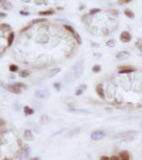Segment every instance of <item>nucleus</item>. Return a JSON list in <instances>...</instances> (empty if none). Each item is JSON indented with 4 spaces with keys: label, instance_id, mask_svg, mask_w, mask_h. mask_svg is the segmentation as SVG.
Segmentation results:
<instances>
[{
    "label": "nucleus",
    "instance_id": "nucleus-31",
    "mask_svg": "<svg viewBox=\"0 0 142 160\" xmlns=\"http://www.w3.org/2000/svg\"><path fill=\"white\" fill-rule=\"evenodd\" d=\"M109 158H111V156H107V155H103V156H100V159H99V160H109Z\"/></svg>",
    "mask_w": 142,
    "mask_h": 160
},
{
    "label": "nucleus",
    "instance_id": "nucleus-16",
    "mask_svg": "<svg viewBox=\"0 0 142 160\" xmlns=\"http://www.w3.org/2000/svg\"><path fill=\"white\" fill-rule=\"evenodd\" d=\"M46 23V19L45 17H38V19H34L33 21L30 23V25H36V24H43Z\"/></svg>",
    "mask_w": 142,
    "mask_h": 160
},
{
    "label": "nucleus",
    "instance_id": "nucleus-32",
    "mask_svg": "<svg viewBox=\"0 0 142 160\" xmlns=\"http://www.w3.org/2000/svg\"><path fill=\"white\" fill-rule=\"evenodd\" d=\"M109 160H120L118 159V155H112L111 158H109Z\"/></svg>",
    "mask_w": 142,
    "mask_h": 160
},
{
    "label": "nucleus",
    "instance_id": "nucleus-27",
    "mask_svg": "<svg viewBox=\"0 0 142 160\" xmlns=\"http://www.w3.org/2000/svg\"><path fill=\"white\" fill-rule=\"evenodd\" d=\"M116 45V41H115V39H108V41H107V46L108 47H113Z\"/></svg>",
    "mask_w": 142,
    "mask_h": 160
},
{
    "label": "nucleus",
    "instance_id": "nucleus-7",
    "mask_svg": "<svg viewBox=\"0 0 142 160\" xmlns=\"http://www.w3.org/2000/svg\"><path fill=\"white\" fill-rule=\"evenodd\" d=\"M136 71V68L133 66H121L118 68V74L122 75V74H132V72Z\"/></svg>",
    "mask_w": 142,
    "mask_h": 160
},
{
    "label": "nucleus",
    "instance_id": "nucleus-4",
    "mask_svg": "<svg viewBox=\"0 0 142 160\" xmlns=\"http://www.w3.org/2000/svg\"><path fill=\"white\" fill-rule=\"evenodd\" d=\"M105 135H107V134H105L104 130H95V131L91 133V139L93 142H99V140L103 139Z\"/></svg>",
    "mask_w": 142,
    "mask_h": 160
},
{
    "label": "nucleus",
    "instance_id": "nucleus-36",
    "mask_svg": "<svg viewBox=\"0 0 142 160\" xmlns=\"http://www.w3.org/2000/svg\"><path fill=\"white\" fill-rule=\"evenodd\" d=\"M30 160H39V158H32Z\"/></svg>",
    "mask_w": 142,
    "mask_h": 160
},
{
    "label": "nucleus",
    "instance_id": "nucleus-24",
    "mask_svg": "<svg viewBox=\"0 0 142 160\" xmlns=\"http://www.w3.org/2000/svg\"><path fill=\"white\" fill-rule=\"evenodd\" d=\"M100 71H101V66H100V64H95V66L92 67V72H95V74H99Z\"/></svg>",
    "mask_w": 142,
    "mask_h": 160
},
{
    "label": "nucleus",
    "instance_id": "nucleus-11",
    "mask_svg": "<svg viewBox=\"0 0 142 160\" xmlns=\"http://www.w3.org/2000/svg\"><path fill=\"white\" fill-rule=\"evenodd\" d=\"M14 41V33L13 32H9V34H8V37H7V46H12V43Z\"/></svg>",
    "mask_w": 142,
    "mask_h": 160
},
{
    "label": "nucleus",
    "instance_id": "nucleus-30",
    "mask_svg": "<svg viewBox=\"0 0 142 160\" xmlns=\"http://www.w3.org/2000/svg\"><path fill=\"white\" fill-rule=\"evenodd\" d=\"M132 0H118L120 4H128V3H130Z\"/></svg>",
    "mask_w": 142,
    "mask_h": 160
},
{
    "label": "nucleus",
    "instance_id": "nucleus-8",
    "mask_svg": "<svg viewBox=\"0 0 142 160\" xmlns=\"http://www.w3.org/2000/svg\"><path fill=\"white\" fill-rule=\"evenodd\" d=\"M5 89L8 91V92H11V93H14V94H20L21 91H23V89L17 88V87L14 85V84H8V85H5Z\"/></svg>",
    "mask_w": 142,
    "mask_h": 160
},
{
    "label": "nucleus",
    "instance_id": "nucleus-33",
    "mask_svg": "<svg viewBox=\"0 0 142 160\" xmlns=\"http://www.w3.org/2000/svg\"><path fill=\"white\" fill-rule=\"evenodd\" d=\"M20 14H21V16H28V14H29V12H27V11H21V12H20Z\"/></svg>",
    "mask_w": 142,
    "mask_h": 160
},
{
    "label": "nucleus",
    "instance_id": "nucleus-26",
    "mask_svg": "<svg viewBox=\"0 0 142 160\" xmlns=\"http://www.w3.org/2000/svg\"><path fill=\"white\" fill-rule=\"evenodd\" d=\"M0 29H2V30H7V32H11V26L8 24H2L0 25Z\"/></svg>",
    "mask_w": 142,
    "mask_h": 160
},
{
    "label": "nucleus",
    "instance_id": "nucleus-19",
    "mask_svg": "<svg viewBox=\"0 0 142 160\" xmlns=\"http://www.w3.org/2000/svg\"><path fill=\"white\" fill-rule=\"evenodd\" d=\"M87 88V85L86 84H82L80 87H79V88L78 89H76V92H75V94H76V96H80V94L83 93V91H84Z\"/></svg>",
    "mask_w": 142,
    "mask_h": 160
},
{
    "label": "nucleus",
    "instance_id": "nucleus-29",
    "mask_svg": "<svg viewBox=\"0 0 142 160\" xmlns=\"http://www.w3.org/2000/svg\"><path fill=\"white\" fill-rule=\"evenodd\" d=\"M61 83H54V88H55V91H58V92H59L61 91Z\"/></svg>",
    "mask_w": 142,
    "mask_h": 160
},
{
    "label": "nucleus",
    "instance_id": "nucleus-12",
    "mask_svg": "<svg viewBox=\"0 0 142 160\" xmlns=\"http://www.w3.org/2000/svg\"><path fill=\"white\" fill-rule=\"evenodd\" d=\"M54 12H55L54 9H47V11H41L38 14L41 17H47V16H50V14H54Z\"/></svg>",
    "mask_w": 142,
    "mask_h": 160
},
{
    "label": "nucleus",
    "instance_id": "nucleus-14",
    "mask_svg": "<svg viewBox=\"0 0 142 160\" xmlns=\"http://www.w3.org/2000/svg\"><path fill=\"white\" fill-rule=\"evenodd\" d=\"M61 72V68L59 67H55V68H52V70L49 71V78H54L57 74H59Z\"/></svg>",
    "mask_w": 142,
    "mask_h": 160
},
{
    "label": "nucleus",
    "instance_id": "nucleus-1",
    "mask_svg": "<svg viewBox=\"0 0 142 160\" xmlns=\"http://www.w3.org/2000/svg\"><path fill=\"white\" fill-rule=\"evenodd\" d=\"M138 137V131H132V130H128V131H122L118 133L115 135V139H121L124 142H132Z\"/></svg>",
    "mask_w": 142,
    "mask_h": 160
},
{
    "label": "nucleus",
    "instance_id": "nucleus-15",
    "mask_svg": "<svg viewBox=\"0 0 142 160\" xmlns=\"http://www.w3.org/2000/svg\"><path fill=\"white\" fill-rule=\"evenodd\" d=\"M24 114L25 115H33L34 114V109L30 106H24Z\"/></svg>",
    "mask_w": 142,
    "mask_h": 160
},
{
    "label": "nucleus",
    "instance_id": "nucleus-28",
    "mask_svg": "<svg viewBox=\"0 0 142 160\" xmlns=\"http://www.w3.org/2000/svg\"><path fill=\"white\" fill-rule=\"evenodd\" d=\"M20 76H21V78H28V76H29V71L28 70L20 71Z\"/></svg>",
    "mask_w": 142,
    "mask_h": 160
},
{
    "label": "nucleus",
    "instance_id": "nucleus-35",
    "mask_svg": "<svg viewBox=\"0 0 142 160\" xmlns=\"http://www.w3.org/2000/svg\"><path fill=\"white\" fill-rule=\"evenodd\" d=\"M4 123H5V122H4V119H0V126H3Z\"/></svg>",
    "mask_w": 142,
    "mask_h": 160
},
{
    "label": "nucleus",
    "instance_id": "nucleus-18",
    "mask_svg": "<svg viewBox=\"0 0 142 160\" xmlns=\"http://www.w3.org/2000/svg\"><path fill=\"white\" fill-rule=\"evenodd\" d=\"M124 14H125L128 19H130V20H133L134 19V13H133V11H130V9H125L124 11Z\"/></svg>",
    "mask_w": 142,
    "mask_h": 160
},
{
    "label": "nucleus",
    "instance_id": "nucleus-22",
    "mask_svg": "<svg viewBox=\"0 0 142 160\" xmlns=\"http://www.w3.org/2000/svg\"><path fill=\"white\" fill-rule=\"evenodd\" d=\"M8 68L11 72H19V66H17V64H9Z\"/></svg>",
    "mask_w": 142,
    "mask_h": 160
},
{
    "label": "nucleus",
    "instance_id": "nucleus-10",
    "mask_svg": "<svg viewBox=\"0 0 142 160\" xmlns=\"http://www.w3.org/2000/svg\"><path fill=\"white\" fill-rule=\"evenodd\" d=\"M118 159L120 160H130V154H129V151H120V154H118Z\"/></svg>",
    "mask_w": 142,
    "mask_h": 160
},
{
    "label": "nucleus",
    "instance_id": "nucleus-3",
    "mask_svg": "<svg viewBox=\"0 0 142 160\" xmlns=\"http://www.w3.org/2000/svg\"><path fill=\"white\" fill-rule=\"evenodd\" d=\"M63 28L66 29V30H67V32H68V33H70V34H72V37L75 38V41H76V43H78V45H82V38H80V35H79V33H78V32L75 30L74 28L71 26V25H68V24H65V25H63Z\"/></svg>",
    "mask_w": 142,
    "mask_h": 160
},
{
    "label": "nucleus",
    "instance_id": "nucleus-17",
    "mask_svg": "<svg viewBox=\"0 0 142 160\" xmlns=\"http://www.w3.org/2000/svg\"><path fill=\"white\" fill-rule=\"evenodd\" d=\"M36 96L39 97V99H46L47 92H46V91H37V92H36Z\"/></svg>",
    "mask_w": 142,
    "mask_h": 160
},
{
    "label": "nucleus",
    "instance_id": "nucleus-9",
    "mask_svg": "<svg viewBox=\"0 0 142 160\" xmlns=\"http://www.w3.org/2000/svg\"><path fill=\"white\" fill-rule=\"evenodd\" d=\"M129 57H130L129 51H118L117 54H116V58H117L118 60H125V59H128Z\"/></svg>",
    "mask_w": 142,
    "mask_h": 160
},
{
    "label": "nucleus",
    "instance_id": "nucleus-20",
    "mask_svg": "<svg viewBox=\"0 0 142 160\" xmlns=\"http://www.w3.org/2000/svg\"><path fill=\"white\" fill-rule=\"evenodd\" d=\"M39 122H41V123H49L50 122V117H49V115H46V114H43V115H41Z\"/></svg>",
    "mask_w": 142,
    "mask_h": 160
},
{
    "label": "nucleus",
    "instance_id": "nucleus-37",
    "mask_svg": "<svg viewBox=\"0 0 142 160\" xmlns=\"http://www.w3.org/2000/svg\"><path fill=\"white\" fill-rule=\"evenodd\" d=\"M3 160H12V159H9V158H4V159H3Z\"/></svg>",
    "mask_w": 142,
    "mask_h": 160
},
{
    "label": "nucleus",
    "instance_id": "nucleus-25",
    "mask_svg": "<svg viewBox=\"0 0 142 160\" xmlns=\"http://www.w3.org/2000/svg\"><path fill=\"white\" fill-rule=\"evenodd\" d=\"M14 85H16L17 88H20V89H27L28 88V85L24 84V83H14Z\"/></svg>",
    "mask_w": 142,
    "mask_h": 160
},
{
    "label": "nucleus",
    "instance_id": "nucleus-2",
    "mask_svg": "<svg viewBox=\"0 0 142 160\" xmlns=\"http://www.w3.org/2000/svg\"><path fill=\"white\" fill-rule=\"evenodd\" d=\"M83 71H84V60L79 59L72 67V74H74L75 79H79L83 75Z\"/></svg>",
    "mask_w": 142,
    "mask_h": 160
},
{
    "label": "nucleus",
    "instance_id": "nucleus-23",
    "mask_svg": "<svg viewBox=\"0 0 142 160\" xmlns=\"http://www.w3.org/2000/svg\"><path fill=\"white\" fill-rule=\"evenodd\" d=\"M100 12H101V9H100V8H92V9H90L88 14H90V16H93V14L100 13Z\"/></svg>",
    "mask_w": 142,
    "mask_h": 160
},
{
    "label": "nucleus",
    "instance_id": "nucleus-21",
    "mask_svg": "<svg viewBox=\"0 0 142 160\" xmlns=\"http://www.w3.org/2000/svg\"><path fill=\"white\" fill-rule=\"evenodd\" d=\"M136 47L138 49V51L142 54V39H141V38H138L137 41H136Z\"/></svg>",
    "mask_w": 142,
    "mask_h": 160
},
{
    "label": "nucleus",
    "instance_id": "nucleus-13",
    "mask_svg": "<svg viewBox=\"0 0 142 160\" xmlns=\"http://www.w3.org/2000/svg\"><path fill=\"white\" fill-rule=\"evenodd\" d=\"M24 138H25L27 140H33V139H34L33 133H32L30 130H25V131H24Z\"/></svg>",
    "mask_w": 142,
    "mask_h": 160
},
{
    "label": "nucleus",
    "instance_id": "nucleus-6",
    "mask_svg": "<svg viewBox=\"0 0 142 160\" xmlns=\"http://www.w3.org/2000/svg\"><path fill=\"white\" fill-rule=\"evenodd\" d=\"M95 91H96V94L100 97L101 100L105 99V89H104L103 83H99V84H96V87H95Z\"/></svg>",
    "mask_w": 142,
    "mask_h": 160
},
{
    "label": "nucleus",
    "instance_id": "nucleus-5",
    "mask_svg": "<svg viewBox=\"0 0 142 160\" xmlns=\"http://www.w3.org/2000/svg\"><path fill=\"white\" fill-rule=\"evenodd\" d=\"M120 41L122 43H129L132 41V34H130V32H128V30L121 32V34H120Z\"/></svg>",
    "mask_w": 142,
    "mask_h": 160
},
{
    "label": "nucleus",
    "instance_id": "nucleus-34",
    "mask_svg": "<svg viewBox=\"0 0 142 160\" xmlns=\"http://www.w3.org/2000/svg\"><path fill=\"white\" fill-rule=\"evenodd\" d=\"M5 16H7V14L4 12H0V17H5Z\"/></svg>",
    "mask_w": 142,
    "mask_h": 160
},
{
    "label": "nucleus",
    "instance_id": "nucleus-38",
    "mask_svg": "<svg viewBox=\"0 0 142 160\" xmlns=\"http://www.w3.org/2000/svg\"><path fill=\"white\" fill-rule=\"evenodd\" d=\"M141 126H142V123H141Z\"/></svg>",
    "mask_w": 142,
    "mask_h": 160
}]
</instances>
